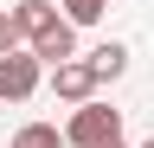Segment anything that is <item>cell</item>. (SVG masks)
<instances>
[{
	"label": "cell",
	"mask_w": 154,
	"mask_h": 148,
	"mask_svg": "<svg viewBox=\"0 0 154 148\" xmlns=\"http://www.w3.org/2000/svg\"><path fill=\"white\" fill-rule=\"evenodd\" d=\"M64 142L71 148H109V142H122V109L116 103H84V109H71V122H64Z\"/></svg>",
	"instance_id": "6da1fadb"
},
{
	"label": "cell",
	"mask_w": 154,
	"mask_h": 148,
	"mask_svg": "<svg viewBox=\"0 0 154 148\" xmlns=\"http://www.w3.org/2000/svg\"><path fill=\"white\" fill-rule=\"evenodd\" d=\"M38 84H45V65H38L32 52H13V58H0V103H26Z\"/></svg>",
	"instance_id": "7a4b0ae2"
},
{
	"label": "cell",
	"mask_w": 154,
	"mask_h": 148,
	"mask_svg": "<svg viewBox=\"0 0 154 148\" xmlns=\"http://www.w3.org/2000/svg\"><path fill=\"white\" fill-rule=\"evenodd\" d=\"M96 90H103V77L90 71V58H71V65H58V71H51V97H64L71 109L96 103Z\"/></svg>",
	"instance_id": "3957f363"
},
{
	"label": "cell",
	"mask_w": 154,
	"mask_h": 148,
	"mask_svg": "<svg viewBox=\"0 0 154 148\" xmlns=\"http://www.w3.org/2000/svg\"><path fill=\"white\" fill-rule=\"evenodd\" d=\"M26 52H32V58L45 65V71H58V65H71V58H77V26H71V20H58V26L45 32V39H32Z\"/></svg>",
	"instance_id": "277c9868"
},
{
	"label": "cell",
	"mask_w": 154,
	"mask_h": 148,
	"mask_svg": "<svg viewBox=\"0 0 154 148\" xmlns=\"http://www.w3.org/2000/svg\"><path fill=\"white\" fill-rule=\"evenodd\" d=\"M13 13H19V32H26V45H32V39H45V32L58 26V7H51V0H19Z\"/></svg>",
	"instance_id": "5b68a950"
},
{
	"label": "cell",
	"mask_w": 154,
	"mask_h": 148,
	"mask_svg": "<svg viewBox=\"0 0 154 148\" xmlns=\"http://www.w3.org/2000/svg\"><path fill=\"white\" fill-rule=\"evenodd\" d=\"M90 71H96V77H103V84H116V77H122V71H128V45H96L90 52Z\"/></svg>",
	"instance_id": "8992f818"
},
{
	"label": "cell",
	"mask_w": 154,
	"mask_h": 148,
	"mask_svg": "<svg viewBox=\"0 0 154 148\" xmlns=\"http://www.w3.org/2000/svg\"><path fill=\"white\" fill-rule=\"evenodd\" d=\"M13 148H71V142H64L58 122H26V129L13 135Z\"/></svg>",
	"instance_id": "52a82bcc"
},
{
	"label": "cell",
	"mask_w": 154,
	"mask_h": 148,
	"mask_svg": "<svg viewBox=\"0 0 154 148\" xmlns=\"http://www.w3.org/2000/svg\"><path fill=\"white\" fill-rule=\"evenodd\" d=\"M13 52H26V32H19L13 7H0V58H13Z\"/></svg>",
	"instance_id": "ba28073f"
},
{
	"label": "cell",
	"mask_w": 154,
	"mask_h": 148,
	"mask_svg": "<svg viewBox=\"0 0 154 148\" xmlns=\"http://www.w3.org/2000/svg\"><path fill=\"white\" fill-rule=\"evenodd\" d=\"M103 13H109V0H64V20L71 26H96Z\"/></svg>",
	"instance_id": "9c48e42d"
},
{
	"label": "cell",
	"mask_w": 154,
	"mask_h": 148,
	"mask_svg": "<svg viewBox=\"0 0 154 148\" xmlns=\"http://www.w3.org/2000/svg\"><path fill=\"white\" fill-rule=\"evenodd\" d=\"M109 148H128V142H109Z\"/></svg>",
	"instance_id": "30bf717a"
},
{
	"label": "cell",
	"mask_w": 154,
	"mask_h": 148,
	"mask_svg": "<svg viewBox=\"0 0 154 148\" xmlns=\"http://www.w3.org/2000/svg\"><path fill=\"white\" fill-rule=\"evenodd\" d=\"M141 148H154V135H148V142H141Z\"/></svg>",
	"instance_id": "8fae6325"
},
{
	"label": "cell",
	"mask_w": 154,
	"mask_h": 148,
	"mask_svg": "<svg viewBox=\"0 0 154 148\" xmlns=\"http://www.w3.org/2000/svg\"><path fill=\"white\" fill-rule=\"evenodd\" d=\"M148 109H154V103H148Z\"/></svg>",
	"instance_id": "7c38bea8"
}]
</instances>
